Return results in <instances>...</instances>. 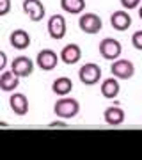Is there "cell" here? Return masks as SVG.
Here are the masks:
<instances>
[{
  "label": "cell",
  "mask_w": 142,
  "mask_h": 160,
  "mask_svg": "<svg viewBox=\"0 0 142 160\" xmlns=\"http://www.w3.org/2000/svg\"><path fill=\"white\" fill-rule=\"evenodd\" d=\"M78 112H80V103L75 98L62 96L53 105V114L61 119H73V118H76Z\"/></svg>",
  "instance_id": "1"
},
{
  "label": "cell",
  "mask_w": 142,
  "mask_h": 160,
  "mask_svg": "<svg viewBox=\"0 0 142 160\" xmlns=\"http://www.w3.org/2000/svg\"><path fill=\"white\" fill-rule=\"evenodd\" d=\"M78 78L84 86H94L101 78V68L96 62H85L78 69Z\"/></svg>",
  "instance_id": "2"
},
{
  "label": "cell",
  "mask_w": 142,
  "mask_h": 160,
  "mask_svg": "<svg viewBox=\"0 0 142 160\" xmlns=\"http://www.w3.org/2000/svg\"><path fill=\"white\" fill-rule=\"evenodd\" d=\"M78 27L82 32L92 36V34H98L103 29V22H101V18L98 14H94V12H85V14H80Z\"/></svg>",
  "instance_id": "3"
},
{
  "label": "cell",
  "mask_w": 142,
  "mask_h": 160,
  "mask_svg": "<svg viewBox=\"0 0 142 160\" xmlns=\"http://www.w3.org/2000/svg\"><path fill=\"white\" fill-rule=\"evenodd\" d=\"M100 53L107 61H115L123 53V45L114 38H105V39L100 41Z\"/></svg>",
  "instance_id": "4"
},
{
  "label": "cell",
  "mask_w": 142,
  "mask_h": 160,
  "mask_svg": "<svg viewBox=\"0 0 142 160\" xmlns=\"http://www.w3.org/2000/svg\"><path fill=\"white\" fill-rule=\"evenodd\" d=\"M110 71H112V77H115L117 80H128L135 75V66L128 59H115L112 61Z\"/></svg>",
  "instance_id": "5"
},
{
  "label": "cell",
  "mask_w": 142,
  "mask_h": 160,
  "mask_svg": "<svg viewBox=\"0 0 142 160\" xmlns=\"http://www.w3.org/2000/svg\"><path fill=\"white\" fill-rule=\"evenodd\" d=\"M46 27H48V34H50V38L51 39H55V41L64 39V36H66V32H68L66 18H64L62 14H53V16H50Z\"/></svg>",
  "instance_id": "6"
},
{
  "label": "cell",
  "mask_w": 142,
  "mask_h": 160,
  "mask_svg": "<svg viewBox=\"0 0 142 160\" xmlns=\"http://www.w3.org/2000/svg\"><path fill=\"white\" fill-rule=\"evenodd\" d=\"M59 59L61 57H59L53 50H50V48H43V50L37 53V57H36V64H37V68H41L43 71H51V69L57 68Z\"/></svg>",
  "instance_id": "7"
},
{
  "label": "cell",
  "mask_w": 142,
  "mask_h": 160,
  "mask_svg": "<svg viewBox=\"0 0 142 160\" xmlns=\"http://www.w3.org/2000/svg\"><path fill=\"white\" fill-rule=\"evenodd\" d=\"M11 71L14 75H18L20 78H23V77H30L32 71H34V62H32V59H28L27 55H18V57L12 59Z\"/></svg>",
  "instance_id": "8"
},
{
  "label": "cell",
  "mask_w": 142,
  "mask_h": 160,
  "mask_svg": "<svg viewBox=\"0 0 142 160\" xmlns=\"http://www.w3.org/2000/svg\"><path fill=\"white\" fill-rule=\"evenodd\" d=\"M22 7H23V12L28 16L30 22H41L45 18L46 9L41 0H23Z\"/></svg>",
  "instance_id": "9"
},
{
  "label": "cell",
  "mask_w": 142,
  "mask_h": 160,
  "mask_svg": "<svg viewBox=\"0 0 142 160\" xmlns=\"http://www.w3.org/2000/svg\"><path fill=\"white\" fill-rule=\"evenodd\" d=\"M103 119H105V123L110 125V126H119V125L125 123L126 114L119 105H110V107H107L105 112H103Z\"/></svg>",
  "instance_id": "10"
},
{
  "label": "cell",
  "mask_w": 142,
  "mask_h": 160,
  "mask_svg": "<svg viewBox=\"0 0 142 160\" xmlns=\"http://www.w3.org/2000/svg\"><path fill=\"white\" fill-rule=\"evenodd\" d=\"M59 57H61V61H62L64 64H76L82 59V48H80L76 43H69V45H66L61 50V53H59Z\"/></svg>",
  "instance_id": "11"
},
{
  "label": "cell",
  "mask_w": 142,
  "mask_h": 160,
  "mask_svg": "<svg viewBox=\"0 0 142 160\" xmlns=\"http://www.w3.org/2000/svg\"><path fill=\"white\" fill-rule=\"evenodd\" d=\"M9 43L16 50H25L30 46V34L25 29H14L9 34Z\"/></svg>",
  "instance_id": "12"
},
{
  "label": "cell",
  "mask_w": 142,
  "mask_h": 160,
  "mask_svg": "<svg viewBox=\"0 0 142 160\" xmlns=\"http://www.w3.org/2000/svg\"><path fill=\"white\" fill-rule=\"evenodd\" d=\"M9 107L16 116H25L28 112V100L23 92H12L9 96Z\"/></svg>",
  "instance_id": "13"
},
{
  "label": "cell",
  "mask_w": 142,
  "mask_h": 160,
  "mask_svg": "<svg viewBox=\"0 0 142 160\" xmlns=\"http://www.w3.org/2000/svg\"><path fill=\"white\" fill-rule=\"evenodd\" d=\"M110 25H112L115 30L123 32V30L130 29L131 16L128 14V11H114L112 14H110Z\"/></svg>",
  "instance_id": "14"
},
{
  "label": "cell",
  "mask_w": 142,
  "mask_h": 160,
  "mask_svg": "<svg viewBox=\"0 0 142 160\" xmlns=\"http://www.w3.org/2000/svg\"><path fill=\"white\" fill-rule=\"evenodd\" d=\"M51 91L55 92L57 96H68L69 92L73 91V80L68 77H59L51 82Z\"/></svg>",
  "instance_id": "15"
},
{
  "label": "cell",
  "mask_w": 142,
  "mask_h": 160,
  "mask_svg": "<svg viewBox=\"0 0 142 160\" xmlns=\"http://www.w3.org/2000/svg\"><path fill=\"white\" fill-rule=\"evenodd\" d=\"M20 86V77L12 71H4L0 75V89L6 92H14L16 87Z\"/></svg>",
  "instance_id": "16"
},
{
  "label": "cell",
  "mask_w": 142,
  "mask_h": 160,
  "mask_svg": "<svg viewBox=\"0 0 142 160\" xmlns=\"http://www.w3.org/2000/svg\"><path fill=\"white\" fill-rule=\"evenodd\" d=\"M121 86H119V80L115 77H110V78H105L101 82V94L108 100H114V98L119 94Z\"/></svg>",
  "instance_id": "17"
},
{
  "label": "cell",
  "mask_w": 142,
  "mask_h": 160,
  "mask_svg": "<svg viewBox=\"0 0 142 160\" xmlns=\"http://www.w3.org/2000/svg\"><path fill=\"white\" fill-rule=\"evenodd\" d=\"M61 7H62L64 12L80 14L85 9V0H61Z\"/></svg>",
  "instance_id": "18"
},
{
  "label": "cell",
  "mask_w": 142,
  "mask_h": 160,
  "mask_svg": "<svg viewBox=\"0 0 142 160\" xmlns=\"http://www.w3.org/2000/svg\"><path fill=\"white\" fill-rule=\"evenodd\" d=\"M131 45L135 46L137 50L142 52V30H137V32H133V36H131Z\"/></svg>",
  "instance_id": "19"
},
{
  "label": "cell",
  "mask_w": 142,
  "mask_h": 160,
  "mask_svg": "<svg viewBox=\"0 0 142 160\" xmlns=\"http://www.w3.org/2000/svg\"><path fill=\"white\" fill-rule=\"evenodd\" d=\"M121 6L128 11H131V9H137L140 6V0H121Z\"/></svg>",
  "instance_id": "20"
},
{
  "label": "cell",
  "mask_w": 142,
  "mask_h": 160,
  "mask_svg": "<svg viewBox=\"0 0 142 160\" xmlns=\"http://www.w3.org/2000/svg\"><path fill=\"white\" fill-rule=\"evenodd\" d=\"M11 11V0H0V16H6Z\"/></svg>",
  "instance_id": "21"
},
{
  "label": "cell",
  "mask_w": 142,
  "mask_h": 160,
  "mask_svg": "<svg viewBox=\"0 0 142 160\" xmlns=\"http://www.w3.org/2000/svg\"><path fill=\"white\" fill-rule=\"evenodd\" d=\"M6 66H7V55H6V52L0 50V71H4Z\"/></svg>",
  "instance_id": "22"
},
{
  "label": "cell",
  "mask_w": 142,
  "mask_h": 160,
  "mask_svg": "<svg viewBox=\"0 0 142 160\" xmlns=\"http://www.w3.org/2000/svg\"><path fill=\"white\" fill-rule=\"evenodd\" d=\"M50 126H66V121H59V119H57V121H51Z\"/></svg>",
  "instance_id": "23"
},
{
  "label": "cell",
  "mask_w": 142,
  "mask_h": 160,
  "mask_svg": "<svg viewBox=\"0 0 142 160\" xmlns=\"http://www.w3.org/2000/svg\"><path fill=\"white\" fill-rule=\"evenodd\" d=\"M139 16H140V20H142V6H139Z\"/></svg>",
  "instance_id": "24"
},
{
  "label": "cell",
  "mask_w": 142,
  "mask_h": 160,
  "mask_svg": "<svg viewBox=\"0 0 142 160\" xmlns=\"http://www.w3.org/2000/svg\"><path fill=\"white\" fill-rule=\"evenodd\" d=\"M0 126H7V123H6V121H2V119H0Z\"/></svg>",
  "instance_id": "25"
}]
</instances>
